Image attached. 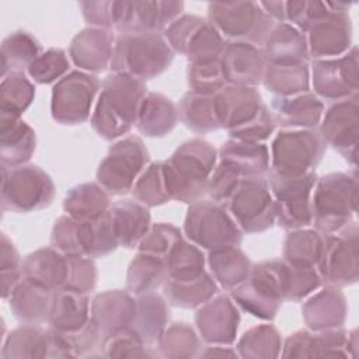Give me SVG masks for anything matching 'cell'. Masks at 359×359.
<instances>
[{"label":"cell","mask_w":359,"mask_h":359,"mask_svg":"<svg viewBox=\"0 0 359 359\" xmlns=\"http://www.w3.org/2000/svg\"><path fill=\"white\" fill-rule=\"evenodd\" d=\"M144 81L130 76L112 73L101 81L91 126L105 139L115 140L128 135L136 126L142 102L147 94Z\"/></svg>","instance_id":"cell-1"},{"label":"cell","mask_w":359,"mask_h":359,"mask_svg":"<svg viewBox=\"0 0 359 359\" xmlns=\"http://www.w3.org/2000/svg\"><path fill=\"white\" fill-rule=\"evenodd\" d=\"M217 164V150L195 137L184 142L163 161L165 185L171 201L194 203L203 199L210 174Z\"/></svg>","instance_id":"cell-2"},{"label":"cell","mask_w":359,"mask_h":359,"mask_svg":"<svg viewBox=\"0 0 359 359\" xmlns=\"http://www.w3.org/2000/svg\"><path fill=\"white\" fill-rule=\"evenodd\" d=\"M22 276L53 292L70 289L90 293L97 285V266L93 258L43 247L22 259Z\"/></svg>","instance_id":"cell-3"},{"label":"cell","mask_w":359,"mask_h":359,"mask_svg":"<svg viewBox=\"0 0 359 359\" xmlns=\"http://www.w3.org/2000/svg\"><path fill=\"white\" fill-rule=\"evenodd\" d=\"M358 174L330 172L317 178L311 194V226L323 234H332L349 223L358 208Z\"/></svg>","instance_id":"cell-4"},{"label":"cell","mask_w":359,"mask_h":359,"mask_svg":"<svg viewBox=\"0 0 359 359\" xmlns=\"http://www.w3.org/2000/svg\"><path fill=\"white\" fill-rule=\"evenodd\" d=\"M174 55L163 34H118L109 67L112 73L146 81L165 72L171 66Z\"/></svg>","instance_id":"cell-5"},{"label":"cell","mask_w":359,"mask_h":359,"mask_svg":"<svg viewBox=\"0 0 359 359\" xmlns=\"http://www.w3.org/2000/svg\"><path fill=\"white\" fill-rule=\"evenodd\" d=\"M287 273V264L283 259L252 265L248 278L230 290V297L251 316L272 320L286 300Z\"/></svg>","instance_id":"cell-6"},{"label":"cell","mask_w":359,"mask_h":359,"mask_svg":"<svg viewBox=\"0 0 359 359\" xmlns=\"http://www.w3.org/2000/svg\"><path fill=\"white\" fill-rule=\"evenodd\" d=\"M50 247L65 254L87 258H101L114 252L119 244L109 210L90 220L60 216L52 229Z\"/></svg>","instance_id":"cell-7"},{"label":"cell","mask_w":359,"mask_h":359,"mask_svg":"<svg viewBox=\"0 0 359 359\" xmlns=\"http://www.w3.org/2000/svg\"><path fill=\"white\" fill-rule=\"evenodd\" d=\"M184 234L192 244L206 251L240 247L243 241V231L226 205L212 199L189 203L184 220Z\"/></svg>","instance_id":"cell-8"},{"label":"cell","mask_w":359,"mask_h":359,"mask_svg":"<svg viewBox=\"0 0 359 359\" xmlns=\"http://www.w3.org/2000/svg\"><path fill=\"white\" fill-rule=\"evenodd\" d=\"M208 21L227 42H247L262 46L275 21L258 1H212Z\"/></svg>","instance_id":"cell-9"},{"label":"cell","mask_w":359,"mask_h":359,"mask_svg":"<svg viewBox=\"0 0 359 359\" xmlns=\"http://www.w3.org/2000/svg\"><path fill=\"white\" fill-rule=\"evenodd\" d=\"M55 184L49 174L32 164L14 168L1 167V208L28 213L48 208L55 198Z\"/></svg>","instance_id":"cell-10"},{"label":"cell","mask_w":359,"mask_h":359,"mask_svg":"<svg viewBox=\"0 0 359 359\" xmlns=\"http://www.w3.org/2000/svg\"><path fill=\"white\" fill-rule=\"evenodd\" d=\"M327 143L317 129H283L271 143V171L283 175H302L316 171Z\"/></svg>","instance_id":"cell-11"},{"label":"cell","mask_w":359,"mask_h":359,"mask_svg":"<svg viewBox=\"0 0 359 359\" xmlns=\"http://www.w3.org/2000/svg\"><path fill=\"white\" fill-rule=\"evenodd\" d=\"M266 178L273 198L278 226L286 230L311 226V194L317 181L316 171L302 175H283L269 170Z\"/></svg>","instance_id":"cell-12"},{"label":"cell","mask_w":359,"mask_h":359,"mask_svg":"<svg viewBox=\"0 0 359 359\" xmlns=\"http://www.w3.org/2000/svg\"><path fill=\"white\" fill-rule=\"evenodd\" d=\"M150 161L140 137L130 135L114 143L98 165L97 182L114 196L132 191L136 180Z\"/></svg>","instance_id":"cell-13"},{"label":"cell","mask_w":359,"mask_h":359,"mask_svg":"<svg viewBox=\"0 0 359 359\" xmlns=\"http://www.w3.org/2000/svg\"><path fill=\"white\" fill-rule=\"evenodd\" d=\"M174 53L187 57L188 63H206L219 60L227 41L208 21L194 14L180 15L164 32Z\"/></svg>","instance_id":"cell-14"},{"label":"cell","mask_w":359,"mask_h":359,"mask_svg":"<svg viewBox=\"0 0 359 359\" xmlns=\"http://www.w3.org/2000/svg\"><path fill=\"white\" fill-rule=\"evenodd\" d=\"M101 81L95 74L72 70L53 84L50 114L60 125L84 123L91 114Z\"/></svg>","instance_id":"cell-15"},{"label":"cell","mask_w":359,"mask_h":359,"mask_svg":"<svg viewBox=\"0 0 359 359\" xmlns=\"http://www.w3.org/2000/svg\"><path fill=\"white\" fill-rule=\"evenodd\" d=\"M226 208L243 233H262L275 223L273 198L266 177L243 178Z\"/></svg>","instance_id":"cell-16"},{"label":"cell","mask_w":359,"mask_h":359,"mask_svg":"<svg viewBox=\"0 0 359 359\" xmlns=\"http://www.w3.org/2000/svg\"><path fill=\"white\" fill-rule=\"evenodd\" d=\"M353 3L327 1L330 11L304 32L309 56L330 59L345 55L352 45V22L348 10Z\"/></svg>","instance_id":"cell-17"},{"label":"cell","mask_w":359,"mask_h":359,"mask_svg":"<svg viewBox=\"0 0 359 359\" xmlns=\"http://www.w3.org/2000/svg\"><path fill=\"white\" fill-rule=\"evenodd\" d=\"M358 236L356 223H349L337 233L325 234L323 257L317 266L323 283L335 287L356 283L359 273Z\"/></svg>","instance_id":"cell-18"},{"label":"cell","mask_w":359,"mask_h":359,"mask_svg":"<svg viewBox=\"0 0 359 359\" xmlns=\"http://www.w3.org/2000/svg\"><path fill=\"white\" fill-rule=\"evenodd\" d=\"M310 87L321 101L358 97V46L338 57L313 59Z\"/></svg>","instance_id":"cell-19"},{"label":"cell","mask_w":359,"mask_h":359,"mask_svg":"<svg viewBox=\"0 0 359 359\" xmlns=\"http://www.w3.org/2000/svg\"><path fill=\"white\" fill-rule=\"evenodd\" d=\"M184 11V1H116L115 28L119 34L164 32Z\"/></svg>","instance_id":"cell-20"},{"label":"cell","mask_w":359,"mask_h":359,"mask_svg":"<svg viewBox=\"0 0 359 359\" xmlns=\"http://www.w3.org/2000/svg\"><path fill=\"white\" fill-rule=\"evenodd\" d=\"M318 132L327 146L334 147L352 168H356V151L359 137L358 97L332 102L318 125Z\"/></svg>","instance_id":"cell-21"},{"label":"cell","mask_w":359,"mask_h":359,"mask_svg":"<svg viewBox=\"0 0 359 359\" xmlns=\"http://www.w3.org/2000/svg\"><path fill=\"white\" fill-rule=\"evenodd\" d=\"M356 348V330L346 332L342 327L311 331L302 330L287 337L283 346V358L313 356H349V349Z\"/></svg>","instance_id":"cell-22"},{"label":"cell","mask_w":359,"mask_h":359,"mask_svg":"<svg viewBox=\"0 0 359 359\" xmlns=\"http://www.w3.org/2000/svg\"><path fill=\"white\" fill-rule=\"evenodd\" d=\"M240 324V311L227 294H216L198 307L195 325L199 335L208 344L230 345L236 341Z\"/></svg>","instance_id":"cell-23"},{"label":"cell","mask_w":359,"mask_h":359,"mask_svg":"<svg viewBox=\"0 0 359 359\" xmlns=\"http://www.w3.org/2000/svg\"><path fill=\"white\" fill-rule=\"evenodd\" d=\"M220 63L227 86L254 88L262 83L268 65L262 48L247 42H227Z\"/></svg>","instance_id":"cell-24"},{"label":"cell","mask_w":359,"mask_h":359,"mask_svg":"<svg viewBox=\"0 0 359 359\" xmlns=\"http://www.w3.org/2000/svg\"><path fill=\"white\" fill-rule=\"evenodd\" d=\"M136 306V296L128 290H107L93 299L90 320L100 332L102 342L132 324Z\"/></svg>","instance_id":"cell-25"},{"label":"cell","mask_w":359,"mask_h":359,"mask_svg":"<svg viewBox=\"0 0 359 359\" xmlns=\"http://www.w3.org/2000/svg\"><path fill=\"white\" fill-rule=\"evenodd\" d=\"M115 35L112 29L87 27L72 39L69 56L79 70L95 74L104 72L112 57Z\"/></svg>","instance_id":"cell-26"},{"label":"cell","mask_w":359,"mask_h":359,"mask_svg":"<svg viewBox=\"0 0 359 359\" xmlns=\"http://www.w3.org/2000/svg\"><path fill=\"white\" fill-rule=\"evenodd\" d=\"M215 98L222 129H226L227 133L252 121L265 107L254 87L226 86L215 94Z\"/></svg>","instance_id":"cell-27"},{"label":"cell","mask_w":359,"mask_h":359,"mask_svg":"<svg viewBox=\"0 0 359 359\" xmlns=\"http://www.w3.org/2000/svg\"><path fill=\"white\" fill-rule=\"evenodd\" d=\"M271 112L275 123L285 129H316L324 114V102L311 91L273 97Z\"/></svg>","instance_id":"cell-28"},{"label":"cell","mask_w":359,"mask_h":359,"mask_svg":"<svg viewBox=\"0 0 359 359\" xmlns=\"http://www.w3.org/2000/svg\"><path fill=\"white\" fill-rule=\"evenodd\" d=\"M346 310V300L341 287L325 285L317 293L310 294L302 307V314L309 330L324 331L341 328L345 323Z\"/></svg>","instance_id":"cell-29"},{"label":"cell","mask_w":359,"mask_h":359,"mask_svg":"<svg viewBox=\"0 0 359 359\" xmlns=\"http://www.w3.org/2000/svg\"><path fill=\"white\" fill-rule=\"evenodd\" d=\"M35 130L21 118L0 115L1 167L14 168L29 161L35 151Z\"/></svg>","instance_id":"cell-30"},{"label":"cell","mask_w":359,"mask_h":359,"mask_svg":"<svg viewBox=\"0 0 359 359\" xmlns=\"http://www.w3.org/2000/svg\"><path fill=\"white\" fill-rule=\"evenodd\" d=\"M261 48L271 65H299L309 60L304 34L287 22H275Z\"/></svg>","instance_id":"cell-31"},{"label":"cell","mask_w":359,"mask_h":359,"mask_svg":"<svg viewBox=\"0 0 359 359\" xmlns=\"http://www.w3.org/2000/svg\"><path fill=\"white\" fill-rule=\"evenodd\" d=\"M109 213L119 247L128 250L137 247L151 227L149 208L136 199H123L112 203Z\"/></svg>","instance_id":"cell-32"},{"label":"cell","mask_w":359,"mask_h":359,"mask_svg":"<svg viewBox=\"0 0 359 359\" xmlns=\"http://www.w3.org/2000/svg\"><path fill=\"white\" fill-rule=\"evenodd\" d=\"M217 158L230 165L241 178L266 177L271 168L269 149L258 142L229 139L217 151Z\"/></svg>","instance_id":"cell-33"},{"label":"cell","mask_w":359,"mask_h":359,"mask_svg":"<svg viewBox=\"0 0 359 359\" xmlns=\"http://www.w3.org/2000/svg\"><path fill=\"white\" fill-rule=\"evenodd\" d=\"M52 297L53 290L22 276L8 296L10 310L17 320L39 325L48 323Z\"/></svg>","instance_id":"cell-34"},{"label":"cell","mask_w":359,"mask_h":359,"mask_svg":"<svg viewBox=\"0 0 359 359\" xmlns=\"http://www.w3.org/2000/svg\"><path fill=\"white\" fill-rule=\"evenodd\" d=\"M90 323L88 293L70 289L53 292L48 317L49 328L60 332H74Z\"/></svg>","instance_id":"cell-35"},{"label":"cell","mask_w":359,"mask_h":359,"mask_svg":"<svg viewBox=\"0 0 359 359\" xmlns=\"http://www.w3.org/2000/svg\"><path fill=\"white\" fill-rule=\"evenodd\" d=\"M136 314L129 328L147 346L157 344L168 323L170 311L167 302L163 296L153 292L136 296Z\"/></svg>","instance_id":"cell-36"},{"label":"cell","mask_w":359,"mask_h":359,"mask_svg":"<svg viewBox=\"0 0 359 359\" xmlns=\"http://www.w3.org/2000/svg\"><path fill=\"white\" fill-rule=\"evenodd\" d=\"M177 122V105L164 94L149 91L139 111L137 130L147 137H163L175 128Z\"/></svg>","instance_id":"cell-37"},{"label":"cell","mask_w":359,"mask_h":359,"mask_svg":"<svg viewBox=\"0 0 359 359\" xmlns=\"http://www.w3.org/2000/svg\"><path fill=\"white\" fill-rule=\"evenodd\" d=\"M208 265L217 286L227 292L243 283L252 268L250 258L240 247H224L209 251Z\"/></svg>","instance_id":"cell-38"},{"label":"cell","mask_w":359,"mask_h":359,"mask_svg":"<svg viewBox=\"0 0 359 359\" xmlns=\"http://www.w3.org/2000/svg\"><path fill=\"white\" fill-rule=\"evenodd\" d=\"M109 194L98 182H83L72 187L65 199L63 210L77 220L95 219L111 208Z\"/></svg>","instance_id":"cell-39"},{"label":"cell","mask_w":359,"mask_h":359,"mask_svg":"<svg viewBox=\"0 0 359 359\" xmlns=\"http://www.w3.org/2000/svg\"><path fill=\"white\" fill-rule=\"evenodd\" d=\"M178 119L195 133H208L222 129L215 94L185 93L177 104Z\"/></svg>","instance_id":"cell-40"},{"label":"cell","mask_w":359,"mask_h":359,"mask_svg":"<svg viewBox=\"0 0 359 359\" xmlns=\"http://www.w3.org/2000/svg\"><path fill=\"white\" fill-rule=\"evenodd\" d=\"M164 297L171 306L181 309H198L219 292V286L209 272L189 280L165 279L163 285Z\"/></svg>","instance_id":"cell-41"},{"label":"cell","mask_w":359,"mask_h":359,"mask_svg":"<svg viewBox=\"0 0 359 359\" xmlns=\"http://www.w3.org/2000/svg\"><path fill=\"white\" fill-rule=\"evenodd\" d=\"M167 262L164 258L139 252L130 261L126 273V290L133 296L153 293L167 279Z\"/></svg>","instance_id":"cell-42"},{"label":"cell","mask_w":359,"mask_h":359,"mask_svg":"<svg viewBox=\"0 0 359 359\" xmlns=\"http://www.w3.org/2000/svg\"><path fill=\"white\" fill-rule=\"evenodd\" d=\"M325 234L316 229L289 230L283 241V261L294 266H318Z\"/></svg>","instance_id":"cell-43"},{"label":"cell","mask_w":359,"mask_h":359,"mask_svg":"<svg viewBox=\"0 0 359 359\" xmlns=\"http://www.w3.org/2000/svg\"><path fill=\"white\" fill-rule=\"evenodd\" d=\"M264 87L276 97H290L310 91L309 63L299 65H271L264 72Z\"/></svg>","instance_id":"cell-44"},{"label":"cell","mask_w":359,"mask_h":359,"mask_svg":"<svg viewBox=\"0 0 359 359\" xmlns=\"http://www.w3.org/2000/svg\"><path fill=\"white\" fill-rule=\"evenodd\" d=\"M49 351V331L38 324H24L8 334L1 358H46Z\"/></svg>","instance_id":"cell-45"},{"label":"cell","mask_w":359,"mask_h":359,"mask_svg":"<svg viewBox=\"0 0 359 359\" xmlns=\"http://www.w3.org/2000/svg\"><path fill=\"white\" fill-rule=\"evenodd\" d=\"M42 53L39 41L27 31H15L1 42V77L22 72Z\"/></svg>","instance_id":"cell-46"},{"label":"cell","mask_w":359,"mask_h":359,"mask_svg":"<svg viewBox=\"0 0 359 359\" xmlns=\"http://www.w3.org/2000/svg\"><path fill=\"white\" fill-rule=\"evenodd\" d=\"M35 98V86L22 72L8 73L0 84V115L21 118Z\"/></svg>","instance_id":"cell-47"},{"label":"cell","mask_w":359,"mask_h":359,"mask_svg":"<svg viewBox=\"0 0 359 359\" xmlns=\"http://www.w3.org/2000/svg\"><path fill=\"white\" fill-rule=\"evenodd\" d=\"M165 262L168 271L167 279L189 280L205 272L206 258L202 252V248L182 238L168 254Z\"/></svg>","instance_id":"cell-48"},{"label":"cell","mask_w":359,"mask_h":359,"mask_svg":"<svg viewBox=\"0 0 359 359\" xmlns=\"http://www.w3.org/2000/svg\"><path fill=\"white\" fill-rule=\"evenodd\" d=\"M130 192L133 199L147 208H154L170 202L171 198L165 185L163 161L150 163L136 180Z\"/></svg>","instance_id":"cell-49"},{"label":"cell","mask_w":359,"mask_h":359,"mask_svg":"<svg viewBox=\"0 0 359 359\" xmlns=\"http://www.w3.org/2000/svg\"><path fill=\"white\" fill-rule=\"evenodd\" d=\"M237 348L241 358H276L282 348L280 334L271 324L257 325L243 334Z\"/></svg>","instance_id":"cell-50"},{"label":"cell","mask_w":359,"mask_h":359,"mask_svg":"<svg viewBox=\"0 0 359 359\" xmlns=\"http://www.w3.org/2000/svg\"><path fill=\"white\" fill-rule=\"evenodd\" d=\"M157 348L165 358H189L198 355L199 339L189 324L172 323L158 338Z\"/></svg>","instance_id":"cell-51"},{"label":"cell","mask_w":359,"mask_h":359,"mask_svg":"<svg viewBox=\"0 0 359 359\" xmlns=\"http://www.w3.org/2000/svg\"><path fill=\"white\" fill-rule=\"evenodd\" d=\"M70 60L63 49L50 48L42 52L27 69L28 77L38 84H50L59 81L67 74Z\"/></svg>","instance_id":"cell-52"},{"label":"cell","mask_w":359,"mask_h":359,"mask_svg":"<svg viewBox=\"0 0 359 359\" xmlns=\"http://www.w3.org/2000/svg\"><path fill=\"white\" fill-rule=\"evenodd\" d=\"M189 91L198 94H216L227 86L220 59L206 63H188Z\"/></svg>","instance_id":"cell-53"},{"label":"cell","mask_w":359,"mask_h":359,"mask_svg":"<svg viewBox=\"0 0 359 359\" xmlns=\"http://www.w3.org/2000/svg\"><path fill=\"white\" fill-rule=\"evenodd\" d=\"M182 238L181 231L175 226L170 223H156L151 224L147 234L139 243L137 251L167 259L168 254Z\"/></svg>","instance_id":"cell-54"},{"label":"cell","mask_w":359,"mask_h":359,"mask_svg":"<svg viewBox=\"0 0 359 359\" xmlns=\"http://www.w3.org/2000/svg\"><path fill=\"white\" fill-rule=\"evenodd\" d=\"M287 272L286 300L289 302H302L323 285V278L314 266H294L287 264Z\"/></svg>","instance_id":"cell-55"},{"label":"cell","mask_w":359,"mask_h":359,"mask_svg":"<svg viewBox=\"0 0 359 359\" xmlns=\"http://www.w3.org/2000/svg\"><path fill=\"white\" fill-rule=\"evenodd\" d=\"M330 11L327 1L292 0L285 1V22L296 27L303 34L309 27Z\"/></svg>","instance_id":"cell-56"},{"label":"cell","mask_w":359,"mask_h":359,"mask_svg":"<svg viewBox=\"0 0 359 359\" xmlns=\"http://www.w3.org/2000/svg\"><path fill=\"white\" fill-rule=\"evenodd\" d=\"M0 271H1V294L3 299H8L10 293L15 287V285L22 278V261L20 254L13 244V241L7 237V234H1V254H0Z\"/></svg>","instance_id":"cell-57"},{"label":"cell","mask_w":359,"mask_h":359,"mask_svg":"<svg viewBox=\"0 0 359 359\" xmlns=\"http://www.w3.org/2000/svg\"><path fill=\"white\" fill-rule=\"evenodd\" d=\"M241 180L243 178L230 165L219 161L217 158V164L208 181L206 195L209 196V199L226 205L237 189Z\"/></svg>","instance_id":"cell-58"},{"label":"cell","mask_w":359,"mask_h":359,"mask_svg":"<svg viewBox=\"0 0 359 359\" xmlns=\"http://www.w3.org/2000/svg\"><path fill=\"white\" fill-rule=\"evenodd\" d=\"M146 344L140 341V338L128 327L108 338L102 342V349L105 356H154L156 353L149 352Z\"/></svg>","instance_id":"cell-59"},{"label":"cell","mask_w":359,"mask_h":359,"mask_svg":"<svg viewBox=\"0 0 359 359\" xmlns=\"http://www.w3.org/2000/svg\"><path fill=\"white\" fill-rule=\"evenodd\" d=\"M275 126H276V123L273 121L272 112L265 105L262 108V111L252 121H250L248 123L236 129L234 132L229 133V136H230V139H236V140L262 143L273 133Z\"/></svg>","instance_id":"cell-60"},{"label":"cell","mask_w":359,"mask_h":359,"mask_svg":"<svg viewBox=\"0 0 359 359\" xmlns=\"http://www.w3.org/2000/svg\"><path fill=\"white\" fill-rule=\"evenodd\" d=\"M79 7L86 22L90 27L114 29L116 21V1L98 0V1H80Z\"/></svg>","instance_id":"cell-61"}]
</instances>
